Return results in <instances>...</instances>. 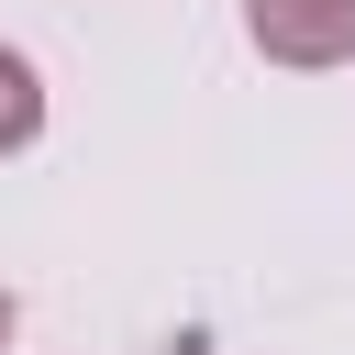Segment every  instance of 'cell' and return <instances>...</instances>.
Wrapping results in <instances>:
<instances>
[{
  "label": "cell",
  "mask_w": 355,
  "mask_h": 355,
  "mask_svg": "<svg viewBox=\"0 0 355 355\" xmlns=\"http://www.w3.org/2000/svg\"><path fill=\"white\" fill-rule=\"evenodd\" d=\"M244 44L266 67H300V78L355 67V0H244Z\"/></svg>",
  "instance_id": "6da1fadb"
},
{
  "label": "cell",
  "mask_w": 355,
  "mask_h": 355,
  "mask_svg": "<svg viewBox=\"0 0 355 355\" xmlns=\"http://www.w3.org/2000/svg\"><path fill=\"white\" fill-rule=\"evenodd\" d=\"M33 133H44V67L22 44H0V155H22Z\"/></svg>",
  "instance_id": "7a4b0ae2"
},
{
  "label": "cell",
  "mask_w": 355,
  "mask_h": 355,
  "mask_svg": "<svg viewBox=\"0 0 355 355\" xmlns=\"http://www.w3.org/2000/svg\"><path fill=\"white\" fill-rule=\"evenodd\" d=\"M11 333H22V300H11V288H0V355H11Z\"/></svg>",
  "instance_id": "3957f363"
}]
</instances>
